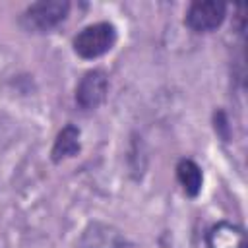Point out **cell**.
Wrapping results in <instances>:
<instances>
[{"label":"cell","mask_w":248,"mask_h":248,"mask_svg":"<svg viewBox=\"0 0 248 248\" xmlns=\"http://www.w3.org/2000/svg\"><path fill=\"white\" fill-rule=\"evenodd\" d=\"M207 248H246V232L232 223H217L207 232Z\"/></svg>","instance_id":"5"},{"label":"cell","mask_w":248,"mask_h":248,"mask_svg":"<svg viewBox=\"0 0 248 248\" xmlns=\"http://www.w3.org/2000/svg\"><path fill=\"white\" fill-rule=\"evenodd\" d=\"M107 91H108L107 74L101 70H91L79 79L76 87V103L85 110L97 108L105 101Z\"/></svg>","instance_id":"4"},{"label":"cell","mask_w":248,"mask_h":248,"mask_svg":"<svg viewBox=\"0 0 248 248\" xmlns=\"http://www.w3.org/2000/svg\"><path fill=\"white\" fill-rule=\"evenodd\" d=\"M116 43V27L108 21H99L83 27L74 37V50L78 56L91 60L108 52Z\"/></svg>","instance_id":"1"},{"label":"cell","mask_w":248,"mask_h":248,"mask_svg":"<svg viewBox=\"0 0 248 248\" xmlns=\"http://www.w3.org/2000/svg\"><path fill=\"white\" fill-rule=\"evenodd\" d=\"M176 178L184 190L186 196L196 198L202 192V184H203V172L198 167V163H194L192 159H180L176 165Z\"/></svg>","instance_id":"6"},{"label":"cell","mask_w":248,"mask_h":248,"mask_svg":"<svg viewBox=\"0 0 248 248\" xmlns=\"http://www.w3.org/2000/svg\"><path fill=\"white\" fill-rule=\"evenodd\" d=\"M79 130L76 128V126H72V124H68V126H64L60 132H58V136H56V140H54V145H52V161L54 163H58V161H62V159H68V157H74V155H78L79 153Z\"/></svg>","instance_id":"7"},{"label":"cell","mask_w":248,"mask_h":248,"mask_svg":"<svg viewBox=\"0 0 248 248\" xmlns=\"http://www.w3.org/2000/svg\"><path fill=\"white\" fill-rule=\"evenodd\" d=\"M227 14V6L217 0L192 2L186 12V25L196 33H209L217 29Z\"/></svg>","instance_id":"3"},{"label":"cell","mask_w":248,"mask_h":248,"mask_svg":"<svg viewBox=\"0 0 248 248\" xmlns=\"http://www.w3.org/2000/svg\"><path fill=\"white\" fill-rule=\"evenodd\" d=\"M70 4L66 0H43V2H35L31 4L23 16H21V23L25 29L29 31H48L52 27H56L66 16H68Z\"/></svg>","instance_id":"2"},{"label":"cell","mask_w":248,"mask_h":248,"mask_svg":"<svg viewBox=\"0 0 248 248\" xmlns=\"http://www.w3.org/2000/svg\"><path fill=\"white\" fill-rule=\"evenodd\" d=\"M81 246L83 248H120L122 236L105 225H93L91 229L85 231Z\"/></svg>","instance_id":"8"}]
</instances>
